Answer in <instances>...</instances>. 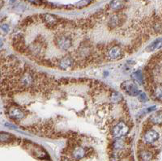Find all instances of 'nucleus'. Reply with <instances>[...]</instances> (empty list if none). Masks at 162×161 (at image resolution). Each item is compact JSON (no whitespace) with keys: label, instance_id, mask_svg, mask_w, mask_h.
Here are the masks:
<instances>
[{"label":"nucleus","instance_id":"8","mask_svg":"<svg viewBox=\"0 0 162 161\" xmlns=\"http://www.w3.org/2000/svg\"><path fill=\"white\" fill-rule=\"evenodd\" d=\"M42 20L46 24L51 27H54L59 24V20L52 14H44L42 16Z\"/></svg>","mask_w":162,"mask_h":161},{"label":"nucleus","instance_id":"19","mask_svg":"<svg viewBox=\"0 0 162 161\" xmlns=\"http://www.w3.org/2000/svg\"><path fill=\"white\" fill-rule=\"evenodd\" d=\"M124 146H125V143H124V141H123V139H121V138H118V139L113 143V149L117 150V151L123 149Z\"/></svg>","mask_w":162,"mask_h":161},{"label":"nucleus","instance_id":"18","mask_svg":"<svg viewBox=\"0 0 162 161\" xmlns=\"http://www.w3.org/2000/svg\"><path fill=\"white\" fill-rule=\"evenodd\" d=\"M143 75H142L141 71H138L134 72L132 75V79L134 82H136L139 84H142L143 83V81H144V79H143Z\"/></svg>","mask_w":162,"mask_h":161},{"label":"nucleus","instance_id":"26","mask_svg":"<svg viewBox=\"0 0 162 161\" xmlns=\"http://www.w3.org/2000/svg\"><path fill=\"white\" fill-rule=\"evenodd\" d=\"M10 1H11V2H16V0H10Z\"/></svg>","mask_w":162,"mask_h":161},{"label":"nucleus","instance_id":"4","mask_svg":"<svg viewBox=\"0 0 162 161\" xmlns=\"http://www.w3.org/2000/svg\"><path fill=\"white\" fill-rule=\"evenodd\" d=\"M121 88L127 94L129 95V96H132V97L138 96L139 94V92H140L139 90L138 89V87L132 81L123 82L122 83V85H121Z\"/></svg>","mask_w":162,"mask_h":161},{"label":"nucleus","instance_id":"11","mask_svg":"<svg viewBox=\"0 0 162 161\" xmlns=\"http://www.w3.org/2000/svg\"><path fill=\"white\" fill-rule=\"evenodd\" d=\"M124 5H125L124 0H112L109 4V7L112 10L118 11V10L122 9L124 7Z\"/></svg>","mask_w":162,"mask_h":161},{"label":"nucleus","instance_id":"17","mask_svg":"<svg viewBox=\"0 0 162 161\" xmlns=\"http://www.w3.org/2000/svg\"><path fill=\"white\" fill-rule=\"evenodd\" d=\"M153 96L155 97L156 99L162 101V83L156 85L153 89Z\"/></svg>","mask_w":162,"mask_h":161},{"label":"nucleus","instance_id":"25","mask_svg":"<svg viewBox=\"0 0 162 161\" xmlns=\"http://www.w3.org/2000/svg\"><path fill=\"white\" fill-rule=\"evenodd\" d=\"M2 42L0 41V47H2Z\"/></svg>","mask_w":162,"mask_h":161},{"label":"nucleus","instance_id":"5","mask_svg":"<svg viewBox=\"0 0 162 161\" xmlns=\"http://www.w3.org/2000/svg\"><path fill=\"white\" fill-rule=\"evenodd\" d=\"M8 116L10 118L15 120V121H20L22 120L24 117L25 114L24 113V111L20 108L17 106H11L8 108Z\"/></svg>","mask_w":162,"mask_h":161},{"label":"nucleus","instance_id":"12","mask_svg":"<svg viewBox=\"0 0 162 161\" xmlns=\"http://www.w3.org/2000/svg\"><path fill=\"white\" fill-rule=\"evenodd\" d=\"M149 121H150L153 124H160L162 123V112L161 111H158L156 113H153L152 114L149 118Z\"/></svg>","mask_w":162,"mask_h":161},{"label":"nucleus","instance_id":"15","mask_svg":"<svg viewBox=\"0 0 162 161\" xmlns=\"http://www.w3.org/2000/svg\"><path fill=\"white\" fill-rule=\"evenodd\" d=\"M139 158L142 161H150L153 158V154L149 151L143 150L139 153Z\"/></svg>","mask_w":162,"mask_h":161},{"label":"nucleus","instance_id":"6","mask_svg":"<svg viewBox=\"0 0 162 161\" xmlns=\"http://www.w3.org/2000/svg\"><path fill=\"white\" fill-rule=\"evenodd\" d=\"M57 63L61 70H70L74 67V59L71 56H64Z\"/></svg>","mask_w":162,"mask_h":161},{"label":"nucleus","instance_id":"9","mask_svg":"<svg viewBox=\"0 0 162 161\" xmlns=\"http://www.w3.org/2000/svg\"><path fill=\"white\" fill-rule=\"evenodd\" d=\"M122 54H123V50L118 46H113L112 48L109 49V52H108V56L112 60L118 59L122 56Z\"/></svg>","mask_w":162,"mask_h":161},{"label":"nucleus","instance_id":"21","mask_svg":"<svg viewBox=\"0 0 162 161\" xmlns=\"http://www.w3.org/2000/svg\"><path fill=\"white\" fill-rule=\"evenodd\" d=\"M111 100L113 102H119L123 100V97H122V95L120 93H118L117 92H113L112 93Z\"/></svg>","mask_w":162,"mask_h":161},{"label":"nucleus","instance_id":"20","mask_svg":"<svg viewBox=\"0 0 162 161\" xmlns=\"http://www.w3.org/2000/svg\"><path fill=\"white\" fill-rule=\"evenodd\" d=\"M91 1L92 0H80L79 2H77L75 6H76L77 8H83V7H87V6L90 4Z\"/></svg>","mask_w":162,"mask_h":161},{"label":"nucleus","instance_id":"10","mask_svg":"<svg viewBox=\"0 0 162 161\" xmlns=\"http://www.w3.org/2000/svg\"><path fill=\"white\" fill-rule=\"evenodd\" d=\"M85 150L82 147H76L73 150V152H72V156H73V158L75 159H77V160L83 158V157L85 156Z\"/></svg>","mask_w":162,"mask_h":161},{"label":"nucleus","instance_id":"14","mask_svg":"<svg viewBox=\"0 0 162 161\" xmlns=\"http://www.w3.org/2000/svg\"><path fill=\"white\" fill-rule=\"evenodd\" d=\"M160 48H162V38L156 40L155 42H153L152 44L149 45V46H148V48H147V50L153 51Z\"/></svg>","mask_w":162,"mask_h":161},{"label":"nucleus","instance_id":"1","mask_svg":"<svg viewBox=\"0 0 162 161\" xmlns=\"http://www.w3.org/2000/svg\"><path fill=\"white\" fill-rule=\"evenodd\" d=\"M34 83V76L28 71H22L19 76L18 88H30Z\"/></svg>","mask_w":162,"mask_h":161},{"label":"nucleus","instance_id":"13","mask_svg":"<svg viewBox=\"0 0 162 161\" xmlns=\"http://www.w3.org/2000/svg\"><path fill=\"white\" fill-rule=\"evenodd\" d=\"M14 140V136L11 134L6 133V132H1L0 133V143H11Z\"/></svg>","mask_w":162,"mask_h":161},{"label":"nucleus","instance_id":"16","mask_svg":"<svg viewBox=\"0 0 162 161\" xmlns=\"http://www.w3.org/2000/svg\"><path fill=\"white\" fill-rule=\"evenodd\" d=\"M121 22H122V17L119 15H115V16H112L109 24L112 28H115V27H118L119 25V24H121Z\"/></svg>","mask_w":162,"mask_h":161},{"label":"nucleus","instance_id":"23","mask_svg":"<svg viewBox=\"0 0 162 161\" xmlns=\"http://www.w3.org/2000/svg\"><path fill=\"white\" fill-rule=\"evenodd\" d=\"M0 27H1L2 29L4 30L5 32H8V31H9V26L7 25V24H2Z\"/></svg>","mask_w":162,"mask_h":161},{"label":"nucleus","instance_id":"27","mask_svg":"<svg viewBox=\"0 0 162 161\" xmlns=\"http://www.w3.org/2000/svg\"><path fill=\"white\" fill-rule=\"evenodd\" d=\"M46 161H48V160H46Z\"/></svg>","mask_w":162,"mask_h":161},{"label":"nucleus","instance_id":"2","mask_svg":"<svg viewBox=\"0 0 162 161\" xmlns=\"http://www.w3.org/2000/svg\"><path fill=\"white\" fill-rule=\"evenodd\" d=\"M129 132V127L124 122H119L113 126L112 134L113 136L116 138H122L123 136L127 135Z\"/></svg>","mask_w":162,"mask_h":161},{"label":"nucleus","instance_id":"3","mask_svg":"<svg viewBox=\"0 0 162 161\" xmlns=\"http://www.w3.org/2000/svg\"><path fill=\"white\" fill-rule=\"evenodd\" d=\"M55 44L58 48L63 50H67L72 46V38L67 35H59L55 37Z\"/></svg>","mask_w":162,"mask_h":161},{"label":"nucleus","instance_id":"24","mask_svg":"<svg viewBox=\"0 0 162 161\" xmlns=\"http://www.w3.org/2000/svg\"><path fill=\"white\" fill-rule=\"evenodd\" d=\"M63 161H70V160L68 159H67V158H65V159H63Z\"/></svg>","mask_w":162,"mask_h":161},{"label":"nucleus","instance_id":"7","mask_svg":"<svg viewBox=\"0 0 162 161\" xmlns=\"http://www.w3.org/2000/svg\"><path fill=\"white\" fill-rule=\"evenodd\" d=\"M144 138L147 143H153L159 138V134L154 130H148L144 134Z\"/></svg>","mask_w":162,"mask_h":161},{"label":"nucleus","instance_id":"22","mask_svg":"<svg viewBox=\"0 0 162 161\" xmlns=\"http://www.w3.org/2000/svg\"><path fill=\"white\" fill-rule=\"evenodd\" d=\"M28 1L36 5H41L42 3V0H28Z\"/></svg>","mask_w":162,"mask_h":161}]
</instances>
